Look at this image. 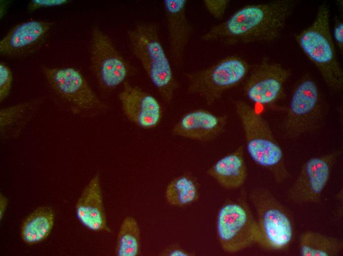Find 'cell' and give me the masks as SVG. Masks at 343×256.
I'll list each match as a JSON object with an SVG mask.
<instances>
[{
    "mask_svg": "<svg viewBox=\"0 0 343 256\" xmlns=\"http://www.w3.org/2000/svg\"><path fill=\"white\" fill-rule=\"evenodd\" d=\"M295 4L293 0H279L247 5L212 27L201 38L228 45L274 41L281 34Z\"/></svg>",
    "mask_w": 343,
    "mask_h": 256,
    "instance_id": "cell-1",
    "label": "cell"
},
{
    "mask_svg": "<svg viewBox=\"0 0 343 256\" xmlns=\"http://www.w3.org/2000/svg\"><path fill=\"white\" fill-rule=\"evenodd\" d=\"M127 38L133 54L159 95L170 103L178 83L162 44L158 25L153 22H138L128 30Z\"/></svg>",
    "mask_w": 343,
    "mask_h": 256,
    "instance_id": "cell-2",
    "label": "cell"
},
{
    "mask_svg": "<svg viewBox=\"0 0 343 256\" xmlns=\"http://www.w3.org/2000/svg\"><path fill=\"white\" fill-rule=\"evenodd\" d=\"M235 107L250 158L268 170L276 183L287 180L291 174L285 164L282 150L268 122L243 100L236 101Z\"/></svg>",
    "mask_w": 343,
    "mask_h": 256,
    "instance_id": "cell-3",
    "label": "cell"
},
{
    "mask_svg": "<svg viewBox=\"0 0 343 256\" xmlns=\"http://www.w3.org/2000/svg\"><path fill=\"white\" fill-rule=\"evenodd\" d=\"M325 4L318 8L312 23L295 36L299 46L316 66L326 84L334 91L343 88V71L337 59Z\"/></svg>",
    "mask_w": 343,
    "mask_h": 256,
    "instance_id": "cell-4",
    "label": "cell"
},
{
    "mask_svg": "<svg viewBox=\"0 0 343 256\" xmlns=\"http://www.w3.org/2000/svg\"><path fill=\"white\" fill-rule=\"evenodd\" d=\"M248 197L257 214L256 244L268 250H286L295 233V224L290 210L264 187L252 189Z\"/></svg>",
    "mask_w": 343,
    "mask_h": 256,
    "instance_id": "cell-5",
    "label": "cell"
},
{
    "mask_svg": "<svg viewBox=\"0 0 343 256\" xmlns=\"http://www.w3.org/2000/svg\"><path fill=\"white\" fill-rule=\"evenodd\" d=\"M327 113V104L318 85L309 76L303 77L293 89L282 123L283 136L296 139L317 130Z\"/></svg>",
    "mask_w": 343,
    "mask_h": 256,
    "instance_id": "cell-6",
    "label": "cell"
},
{
    "mask_svg": "<svg viewBox=\"0 0 343 256\" xmlns=\"http://www.w3.org/2000/svg\"><path fill=\"white\" fill-rule=\"evenodd\" d=\"M41 70L52 92L74 114L94 118L109 110L108 106L98 97L76 69L44 66Z\"/></svg>",
    "mask_w": 343,
    "mask_h": 256,
    "instance_id": "cell-7",
    "label": "cell"
},
{
    "mask_svg": "<svg viewBox=\"0 0 343 256\" xmlns=\"http://www.w3.org/2000/svg\"><path fill=\"white\" fill-rule=\"evenodd\" d=\"M215 229L222 249L226 253L239 252L256 243L257 225L242 190L235 200L226 201L217 214Z\"/></svg>",
    "mask_w": 343,
    "mask_h": 256,
    "instance_id": "cell-8",
    "label": "cell"
},
{
    "mask_svg": "<svg viewBox=\"0 0 343 256\" xmlns=\"http://www.w3.org/2000/svg\"><path fill=\"white\" fill-rule=\"evenodd\" d=\"M249 70V64L243 59L237 56L227 57L210 66L187 73V91L210 106L224 92L241 82Z\"/></svg>",
    "mask_w": 343,
    "mask_h": 256,
    "instance_id": "cell-9",
    "label": "cell"
},
{
    "mask_svg": "<svg viewBox=\"0 0 343 256\" xmlns=\"http://www.w3.org/2000/svg\"><path fill=\"white\" fill-rule=\"evenodd\" d=\"M90 59L92 72L103 90L110 91L123 85L133 73L112 41L98 26L91 31Z\"/></svg>",
    "mask_w": 343,
    "mask_h": 256,
    "instance_id": "cell-10",
    "label": "cell"
},
{
    "mask_svg": "<svg viewBox=\"0 0 343 256\" xmlns=\"http://www.w3.org/2000/svg\"><path fill=\"white\" fill-rule=\"evenodd\" d=\"M341 154V151L336 150L308 160L287 191L288 200L297 204L319 202Z\"/></svg>",
    "mask_w": 343,
    "mask_h": 256,
    "instance_id": "cell-11",
    "label": "cell"
},
{
    "mask_svg": "<svg viewBox=\"0 0 343 256\" xmlns=\"http://www.w3.org/2000/svg\"><path fill=\"white\" fill-rule=\"evenodd\" d=\"M291 74L290 70L280 64L263 61L247 79L244 93L254 103L270 106L283 96L285 83Z\"/></svg>",
    "mask_w": 343,
    "mask_h": 256,
    "instance_id": "cell-12",
    "label": "cell"
},
{
    "mask_svg": "<svg viewBox=\"0 0 343 256\" xmlns=\"http://www.w3.org/2000/svg\"><path fill=\"white\" fill-rule=\"evenodd\" d=\"M126 118L138 127L150 129L157 127L163 118V110L157 99L128 81L118 94Z\"/></svg>",
    "mask_w": 343,
    "mask_h": 256,
    "instance_id": "cell-13",
    "label": "cell"
},
{
    "mask_svg": "<svg viewBox=\"0 0 343 256\" xmlns=\"http://www.w3.org/2000/svg\"><path fill=\"white\" fill-rule=\"evenodd\" d=\"M53 25L51 22L31 20L12 28L0 41L2 56L19 58L40 49Z\"/></svg>",
    "mask_w": 343,
    "mask_h": 256,
    "instance_id": "cell-14",
    "label": "cell"
},
{
    "mask_svg": "<svg viewBox=\"0 0 343 256\" xmlns=\"http://www.w3.org/2000/svg\"><path fill=\"white\" fill-rule=\"evenodd\" d=\"M186 0H164L163 7L168 34L170 54L176 68L183 65L184 54L192 33L186 15Z\"/></svg>",
    "mask_w": 343,
    "mask_h": 256,
    "instance_id": "cell-15",
    "label": "cell"
},
{
    "mask_svg": "<svg viewBox=\"0 0 343 256\" xmlns=\"http://www.w3.org/2000/svg\"><path fill=\"white\" fill-rule=\"evenodd\" d=\"M227 122L226 115L197 109L183 115L173 125L171 132L176 136L206 142L219 136L224 131Z\"/></svg>",
    "mask_w": 343,
    "mask_h": 256,
    "instance_id": "cell-16",
    "label": "cell"
},
{
    "mask_svg": "<svg viewBox=\"0 0 343 256\" xmlns=\"http://www.w3.org/2000/svg\"><path fill=\"white\" fill-rule=\"evenodd\" d=\"M75 215L86 229L111 232L107 224L100 176L96 174L85 187L75 205Z\"/></svg>",
    "mask_w": 343,
    "mask_h": 256,
    "instance_id": "cell-17",
    "label": "cell"
},
{
    "mask_svg": "<svg viewBox=\"0 0 343 256\" xmlns=\"http://www.w3.org/2000/svg\"><path fill=\"white\" fill-rule=\"evenodd\" d=\"M243 145L217 160L206 171L207 174L222 187L228 190L237 189L245 183L247 167L244 157Z\"/></svg>",
    "mask_w": 343,
    "mask_h": 256,
    "instance_id": "cell-18",
    "label": "cell"
},
{
    "mask_svg": "<svg viewBox=\"0 0 343 256\" xmlns=\"http://www.w3.org/2000/svg\"><path fill=\"white\" fill-rule=\"evenodd\" d=\"M43 101V97L36 98L1 109L0 111L1 139L17 137Z\"/></svg>",
    "mask_w": 343,
    "mask_h": 256,
    "instance_id": "cell-19",
    "label": "cell"
},
{
    "mask_svg": "<svg viewBox=\"0 0 343 256\" xmlns=\"http://www.w3.org/2000/svg\"><path fill=\"white\" fill-rule=\"evenodd\" d=\"M55 213L49 206L37 208L24 221L21 228L22 240L28 245H34L45 240L54 225Z\"/></svg>",
    "mask_w": 343,
    "mask_h": 256,
    "instance_id": "cell-20",
    "label": "cell"
},
{
    "mask_svg": "<svg viewBox=\"0 0 343 256\" xmlns=\"http://www.w3.org/2000/svg\"><path fill=\"white\" fill-rule=\"evenodd\" d=\"M200 186L197 179L186 173L174 177L166 186L164 196L171 206L182 208L197 201L200 196Z\"/></svg>",
    "mask_w": 343,
    "mask_h": 256,
    "instance_id": "cell-21",
    "label": "cell"
},
{
    "mask_svg": "<svg viewBox=\"0 0 343 256\" xmlns=\"http://www.w3.org/2000/svg\"><path fill=\"white\" fill-rule=\"evenodd\" d=\"M302 256H337L343 249V240L319 232L307 231L299 239Z\"/></svg>",
    "mask_w": 343,
    "mask_h": 256,
    "instance_id": "cell-22",
    "label": "cell"
},
{
    "mask_svg": "<svg viewBox=\"0 0 343 256\" xmlns=\"http://www.w3.org/2000/svg\"><path fill=\"white\" fill-rule=\"evenodd\" d=\"M140 252V231L137 220L132 216L123 220L117 234L115 248L117 256H138Z\"/></svg>",
    "mask_w": 343,
    "mask_h": 256,
    "instance_id": "cell-23",
    "label": "cell"
},
{
    "mask_svg": "<svg viewBox=\"0 0 343 256\" xmlns=\"http://www.w3.org/2000/svg\"><path fill=\"white\" fill-rule=\"evenodd\" d=\"M13 81L10 69L3 63L0 64V100L3 101L9 94Z\"/></svg>",
    "mask_w": 343,
    "mask_h": 256,
    "instance_id": "cell-24",
    "label": "cell"
},
{
    "mask_svg": "<svg viewBox=\"0 0 343 256\" xmlns=\"http://www.w3.org/2000/svg\"><path fill=\"white\" fill-rule=\"evenodd\" d=\"M204 5L208 13L215 19L221 20L230 2L229 0H205Z\"/></svg>",
    "mask_w": 343,
    "mask_h": 256,
    "instance_id": "cell-25",
    "label": "cell"
},
{
    "mask_svg": "<svg viewBox=\"0 0 343 256\" xmlns=\"http://www.w3.org/2000/svg\"><path fill=\"white\" fill-rule=\"evenodd\" d=\"M68 0H32L27 7L29 12H33L41 8L63 5L68 3Z\"/></svg>",
    "mask_w": 343,
    "mask_h": 256,
    "instance_id": "cell-26",
    "label": "cell"
},
{
    "mask_svg": "<svg viewBox=\"0 0 343 256\" xmlns=\"http://www.w3.org/2000/svg\"><path fill=\"white\" fill-rule=\"evenodd\" d=\"M162 256H193L195 253L186 250L178 243L172 244L159 254Z\"/></svg>",
    "mask_w": 343,
    "mask_h": 256,
    "instance_id": "cell-27",
    "label": "cell"
},
{
    "mask_svg": "<svg viewBox=\"0 0 343 256\" xmlns=\"http://www.w3.org/2000/svg\"><path fill=\"white\" fill-rule=\"evenodd\" d=\"M333 33V41L342 54L343 52V22L338 18L335 20Z\"/></svg>",
    "mask_w": 343,
    "mask_h": 256,
    "instance_id": "cell-28",
    "label": "cell"
},
{
    "mask_svg": "<svg viewBox=\"0 0 343 256\" xmlns=\"http://www.w3.org/2000/svg\"><path fill=\"white\" fill-rule=\"evenodd\" d=\"M8 205V199L0 193V220L3 219Z\"/></svg>",
    "mask_w": 343,
    "mask_h": 256,
    "instance_id": "cell-29",
    "label": "cell"
}]
</instances>
